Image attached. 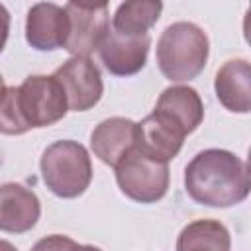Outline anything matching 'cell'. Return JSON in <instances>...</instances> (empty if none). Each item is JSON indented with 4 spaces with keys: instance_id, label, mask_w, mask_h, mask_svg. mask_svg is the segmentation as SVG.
<instances>
[{
    "instance_id": "6da1fadb",
    "label": "cell",
    "mask_w": 251,
    "mask_h": 251,
    "mask_svg": "<svg viewBox=\"0 0 251 251\" xmlns=\"http://www.w3.org/2000/svg\"><path fill=\"white\" fill-rule=\"evenodd\" d=\"M186 194L208 208H231L249 196L247 163L226 149H204L184 169Z\"/></svg>"
},
{
    "instance_id": "7a4b0ae2",
    "label": "cell",
    "mask_w": 251,
    "mask_h": 251,
    "mask_svg": "<svg viewBox=\"0 0 251 251\" xmlns=\"http://www.w3.org/2000/svg\"><path fill=\"white\" fill-rule=\"evenodd\" d=\"M210 41L202 27L192 22H175L165 27L157 41V65L171 82L196 78L208 61Z\"/></svg>"
},
{
    "instance_id": "3957f363",
    "label": "cell",
    "mask_w": 251,
    "mask_h": 251,
    "mask_svg": "<svg viewBox=\"0 0 251 251\" xmlns=\"http://www.w3.org/2000/svg\"><path fill=\"white\" fill-rule=\"evenodd\" d=\"M45 186L59 198L80 196L92 180V163L84 145L73 139L51 143L39 161Z\"/></svg>"
},
{
    "instance_id": "277c9868",
    "label": "cell",
    "mask_w": 251,
    "mask_h": 251,
    "mask_svg": "<svg viewBox=\"0 0 251 251\" xmlns=\"http://www.w3.org/2000/svg\"><path fill=\"white\" fill-rule=\"evenodd\" d=\"M116 182L129 200L153 204L169 190V165L149 159L133 147L116 167Z\"/></svg>"
},
{
    "instance_id": "5b68a950",
    "label": "cell",
    "mask_w": 251,
    "mask_h": 251,
    "mask_svg": "<svg viewBox=\"0 0 251 251\" xmlns=\"http://www.w3.org/2000/svg\"><path fill=\"white\" fill-rule=\"evenodd\" d=\"M18 106L29 129L53 126L69 112L65 90L53 75L27 76L18 86Z\"/></svg>"
},
{
    "instance_id": "8992f818",
    "label": "cell",
    "mask_w": 251,
    "mask_h": 251,
    "mask_svg": "<svg viewBox=\"0 0 251 251\" xmlns=\"http://www.w3.org/2000/svg\"><path fill=\"white\" fill-rule=\"evenodd\" d=\"M53 76L61 82L71 112H86L102 98L104 84L100 69L84 55H73L67 59Z\"/></svg>"
},
{
    "instance_id": "52a82bcc",
    "label": "cell",
    "mask_w": 251,
    "mask_h": 251,
    "mask_svg": "<svg viewBox=\"0 0 251 251\" xmlns=\"http://www.w3.org/2000/svg\"><path fill=\"white\" fill-rule=\"evenodd\" d=\"M149 47H151V39L147 33L122 35L114 29H108L106 37L98 47V53L108 73L116 76H131L145 67Z\"/></svg>"
},
{
    "instance_id": "ba28073f",
    "label": "cell",
    "mask_w": 251,
    "mask_h": 251,
    "mask_svg": "<svg viewBox=\"0 0 251 251\" xmlns=\"http://www.w3.org/2000/svg\"><path fill=\"white\" fill-rule=\"evenodd\" d=\"M69 16V33L65 39L63 49L71 55H84L98 51L102 39L110 29V16L106 8L98 10H84L73 4L65 6Z\"/></svg>"
},
{
    "instance_id": "9c48e42d",
    "label": "cell",
    "mask_w": 251,
    "mask_h": 251,
    "mask_svg": "<svg viewBox=\"0 0 251 251\" xmlns=\"http://www.w3.org/2000/svg\"><path fill=\"white\" fill-rule=\"evenodd\" d=\"M69 33L67 10L51 4L39 2L27 10L25 18V39L37 51H55L65 45Z\"/></svg>"
},
{
    "instance_id": "30bf717a",
    "label": "cell",
    "mask_w": 251,
    "mask_h": 251,
    "mask_svg": "<svg viewBox=\"0 0 251 251\" xmlns=\"http://www.w3.org/2000/svg\"><path fill=\"white\" fill-rule=\"evenodd\" d=\"M184 131L175 126L171 120H167L159 112H151L137 124V143L135 147L147 155L149 159L169 163L175 159L182 147Z\"/></svg>"
},
{
    "instance_id": "8fae6325",
    "label": "cell",
    "mask_w": 251,
    "mask_h": 251,
    "mask_svg": "<svg viewBox=\"0 0 251 251\" xmlns=\"http://www.w3.org/2000/svg\"><path fill=\"white\" fill-rule=\"evenodd\" d=\"M41 216V202L33 190L20 182L0 184V231L25 233Z\"/></svg>"
},
{
    "instance_id": "7c38bea8",
    "label": "cell",
    "mask_w": 251,
    "mask_h": 251,
    "mask_svg": "<svg viewBox=\"0 0 251 251\" xmlns=\"http://www.w3.org/2000/svg\"><path fill=\"white\" fill-rule=\"evenodd\" d=\"M137 143V124L127 118L102 120L90 133L94 155L108 167H116Z\"/></svg>"
},
{
    "instance_id": "4fadbf2b",
    "label": "cell",
    "mask_w": 251,
    "mask_h": 251,
    "mask_svg": "<svg viewBox=\"0 0 251 251\" xmlns=\"http://www.w3.org/2000/svg\"><path fill=\"white\" fill-rule=\"evenodd\" d=\"M251 67L247 59H231L224 63L214 80V90L220 104L235 114H247L251 110Z\"/></svg>"
},
{
    "instance_id": "5bb4252c",
    "label": "cell",
    "mask_w": 251,
    "mask_h": 251,
    "mask_svg": "<svg viewBox=\"0 0 251 251\" xmlns=\"http://www.w3.org/2000/svg\"><path fill=\"white\" fill-rule=\"evenodd\" d=\"M155 112L163 114L175 126H178L184 135L192 133L204 120V104L200 94L186 84H173L165 88L155 104Z\"/></svg>"
},
{
    "instance_id": "9a60e30c",
    "label": "cell",
    "mask_w": 251,
    "mask_h": 251,
    "mask_svg": "<svg viewBox=\"0 0 251 251\" xmlns=\"http://www.w3.org/2000/svg\"><path fill=\"white\" fill-rule=\"evenodd\" d=\"M163 0H124L112 20V29L122 35H145L161 18Z\"/></svg>"
},
{
    "instance_id": "2e32d148",
    "label": "cell",
    "mask_w": 251,
    "mask_h": 251,
    "mask_svg": "<svg viewBox=\"0 0 251 251\" xmlns=\"http://www.w3.org/2000/svg\"><path fill=\"white\" fill-rule=\"evenodd\" d=\"M229 231L224 224L216 220H196L182 227L176 249L188 251V249H218L227 251L229 249Z\"/></svg>"
},
{
    "instance_id": "e0dca14e",
    "label": "cell",
    "mask_w": 251,
    "mask_h": 251,
    "mask_svg": "<svg viewBox=\"0 0 251 251\" xmlns=\"http://www.w3.org/2000/svg\"><path fill=\"white\" fill-rule=\"evenodd\" d=\"M29 131L20 106H18V86H6L0 92V133L22 135Z\"/></svg>"
},
{
    "instance_id": "ac0fdd59",
    "label": "cell",
    "mask_w": 251,
    "mask_h": 251,
    "mask_svg": "<svg viewBox=\"0 0 251 251\" xmlns=\"http://www.w3.org/2000/svg\"><path fill=\"white\" fill-rule=\"evenodd\" d=\"M8 35H10V12H8L6 6L0 2V53H2L4 47H6Z\"/></svg>"
},
{
    "instance_id": "d6986e66",
    "label": "cell",
    "mask_w": 251,
    "mask_h": 251,
    "mask_svg": "<svg viewBox=\"0 0 251 251\" xmlns=\"http://www.w3.org/2000/svg\"><path fill=\"white\" fill-rule=\"evenodd\" d=\"M110 0H69V4L84 8V10H98V8H106Z\"/></svg>"
},
{
    "instance_id": "ffe728a7",
    "label": "cell",
    "mask_w": 251,
    "mask_h": 251,
    "mask_svg": "<svg viewBox=\"0 0 251 251\" xmlns=\"http://www.w3.org/2000/svg\"><path fill=\"white\" fill-rule=\"evenodd\" d=\"M6 88V84H4V78H2V75H0V92Z\"/></svg>"
},
{
    "instance_id": "44dd1931",
    "label": "cell",
    "mask_w": 251,
    "mask_h": 251,
    "mask_svg": "<svg viewBox=\"0 0 251 251\" xmlns=\"http://www.w3.org/2000/svg\"><path fill=\"white\" fill-rule=\"evenodd\" d=\"M0 165H2V155H0Z\"/></svg>"
}]
</instances>
